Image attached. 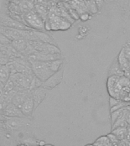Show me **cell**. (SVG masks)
I'll list each match as a JSON object with an SVG mask.
<instances>
[{"label":"cell","mask_w":130,"mask_h":146,"mask_svg":"<svg viewBox=\"0 0 130 146\" xmlns=\"http://www.w3.org/2000/svg\"><path fill=\"white\" fill-rule=\"evenodd\" d=\"M9 102H8L5 98H2V96L0 94V114L2 115L4 110L5 109L7 104H9Z\"/></svg>","instance_id":"cell-27"},{"label":"cell","mask_w":130,"mask_h":146,"mask_svg":"<svg viewBox=\"0 0 130 146\" xmlns=\"http://www.w3.org/2000/svg\"><path fill=\"white\" fill-rule=\"evenodd\" d=\"M30 92H31L30 90H20V91H18L15 93V94L13 96L11 102L13 103L16 107H18L21 110L24 102L30 94Z\"/></svg>","instance_id":"cell-14"},{"label":"cell","mask_w":130,"mask_h":146,"mask_svg":"<svg viewBox=\"0 0 130 146\" xmlns=\"http://www.w3.org/2000/svg\"><path fill=\"white\" fill-rule=\"evenodd\" d=\"M129 104V103H126L125 101H123V100H121L120 102L117 104L116 105H115L114 107H110V113L113 111H116L117 110H120V109H123V108H125L128 106V105Z\"/></svg>","instance_id":"cell-24"},{"label":"cell","mask_w":130,"mask_h":146,"mask_svg":"<svg viewBox=\"0 0 130 146\" xmlns=\"http://www.w3.org/2000/svg\"><path fill=\"white\" fill-rule=\"evenodd\" d=\"M2 116H3L2 123H3V125L6 129L11 130V131L18 130L29 125L30 118L26 117V116L10 117V116H3V115H2Z\"/></svg>","instance_id":"cell-4"},{"label":"cell","mask_w":130,"mask_h":146,"mask_svg":"<svg viewBox=\"0 0 130 146\" xmlns=\"http://www.w3.org/2000/svg\"><path fill=\"white\" fill-rule=\"evenodd\" d=\"M5 84V83H4V82H2V81H0V94H2V91H3V88H4Z\"/></svg>","instance_id":"cell-32"},{"label":"cell","mask_w":130,"mask_h":146,"mask_svg":"<svg viewBox=\"0 0 130 146\" xmlns=\"http://www.w3.org/2000/svg\"><path fill=\"white\" fill-rule=\"evenodd\" d=\"M119 84H121L122 87L130 86V79L125 75L119 76Z\"/></svg>","instance_id":"cell-25"},{"label":"cell","mask_w":130,"mask_h":146,"mask_svg":"<svg viewBox=\"0 0 130 146\" xmlns=\"http://www.w3.org/2000/svg\"><path fill=\"white\" fill-rule=\"evenodd\" d=\"M119 75H109L107 78V89L109 97L119 98V92L123 88L119 82Z\"/></svg>","instance_id":"cell-7"},{"label":"cell","mask_w":130,"mask_h":146,"mask_svg":"<svg viewBox=\"0 0 130 146\" xmlns=\"http://www.w3.org/2000/svg\"><path fill=\"white\" fill-rule=\"evenodd\" d=\"M108 75H119V76H121V75H124V72L122 70V68H120V66L119 65L118 60H117V58L115 59L113 63H112L111 66L109 69V72H108ZM108 75V76H109Z\"/></svg>","instance_id":"cell-17"},{"label":"cell","mask_w":130,"mask_h":146,"mask_svg":"<svg viewBox=\"0 0 130 146\" xmlns=\"http://www.w3.org/2000/svg\"><path fill=\"white\" fill-rule=\"evenodd\" d=\"M107 136H108V138H109L110 141H111L112 145H119V142L121 141H119V140L118 139V138H117V137L113 134V133H112V132L107 135Z\"/></svg>","instance_id":"cell-26"},{"label":"cell","mask_w":130,"mask_h":146,"mask_svg":"<svg viewBox=\"0 0 130 146\" xmlns=\"http://www.w3.org/2000/svg\"><path fill=\"white\" fill-rule=\"evenodd\" d=\"M64 74V67L62 66L59 71H57L56 72H55L53 75H52L46 81L43 82L42 86L46 88V90H51L54 88L55 87H56L58 84L61 83L63 78Z\"/></svg>","instance_id":"cell-11"},{"label":"cell","mask_w":130,"mask_h":146,"mask_svg":"<svg viewBox=\"0 0 130 146\" xmlns=\"http://www.w3.org/2000/svg\"><path fill=\"white\" fill-rule=\"evenodd\" d=\"M93 145H112V143L107 135L100 136V138L96 139V141L92 143Z\"/></svg>","instance_id":"cell-21"},{"label":"cell","mask_w":130,"mask_h":146,"mask_svg":"<svg viewBox=\"0 0 130 146\" xmlns=\"http://www.w3.org/2000/svg\"><path fill=\"white\" fill-rule=\"evenodd\" d=\"M29 42L34 50L37 52L44 53H61V50H59V48L53 43L35 40H29Z\"/></svg>","instance_id":"cell-6"},{"label":"cell","mask_w":130,"mask_h":146,"mask_svg":"<svg viewBox=\"0 0 130 146\" xmlns=\"http://www.w3.org/2000/svg\"><path fill=\"white\" fill-rule=\"evenodd\" d=\"M127 128H116L112 129V133L116 135L119 141H124L127 135Z\"/></svg>","instance_id":"cell-20"},{"label":"cell","mask_w":130,"mask_h":146,"mask_svg":"<svg viewBox=\"0 0 130 146\" xmlns=\"http://www.w3.org/2000/svg\"><path fill=\"white\" fill-rule=\"evenodd\" d=\"M126 108H127L128 110H129V111L130 112V105H128L127 107H126Z\"/></svg>","instance_id":"cell-33"},{"label":"cell","mask_w":130,"mask_h":146,"mask_svg":"<svg viewBox=\"0 0 130 146\" xmlns=\"http://www.w3.org/2000/svg\"><path fill=\"white\" fill-rule=\"evenodd\" d=\"M23 21L31 29L36 31H45V21L35 10L32 9L23 14Z\"/></svg>","instance_id":"cell-3"},{"label":"cell","mask_w":130,"mask_h":146,"mask_svg":"<svg viewBox=\"0 0 130 146\" xmlns=\"http://www.w3.org/2000/svg\"><path fill=\"white\" fill-rule=\"evenodd\" d=\"M125 111H126V107L125 108H123V109L117 110L116 111H113L111 113V124H113L115 122H116L118 119H119L120 117L125 114Z\"/></svg>","instance_id":"cell-22"},{"label":"cell","mask_w":130,"mask_h":146,"mask_svg":"<svg viewBox=\"0 0 130 146\" xmlns=\"http://www.w3.org/2000/svg\"><path fill=\"white\" fill-rule=\"evenodd\" d=\"M71 24L68 19L58 15L50 9L47 20L45 21V28L46 31H66L71 27Z\"/></svg>","instance_id":"cell-2"},{"label":"cell","mask_w":130,"mask_h":146,"mask_svg":"<svg viewBox=\"0 0 130 146\" xmlns=\"http://www.w3.org/2000/svg\"><path fill=\"white\" fill-rule=\"evenodd\" d=\"M117 60H118L119 65L122 68V70L124 72V75H126L130 72V62L125 56L123 49H121L120 52L117 56Z\"/></svg>","instance_id":"cell-16"},{"label":"cell","mask_w":130,"mask_h":146,"mask_svg":"<svg viewBox=\"0 0 130 146\" xmlns=\"http://www.w3.org/2000/svg\"><path fill=\"white\" fill-rule=\"evenodd\" d=\"M127 126L128 123L125 120V114H124L122 117L118 119L113 124H112V129H116V128H127Z\"/></svg>","instance_id":"cell-23"},{"label":"cell","mask_w":130,"mask_h":146,"mask_svg":"<svg viewBox=\"0 0 130 146\" xmlns=\"http://www.w3.org/2000/svg\"><path fill=\"white\" fill-rule=\"evenodd\" d=\"M31 91V90H30ZM35 110V104H34V100L33 98V96L31 94V91L30 92V94L25 100V101L23 104L22 107L21 108V110L23 113L26 117H31Z\"/></svg>","instance_id":"cell-12"},{"label":"cell","mask_w":130,"mask_h":146,"mask_svg":"<svg viewBox=\"0 0 130 146\" xmlns=\"http://www.w3.org/2000/svg\"><path fill=\"white\" fill-rule=\"evenodd\" d=\"M27 59L30 62H47L51 61V60H56V59H63V57L61 53H44V52L34 51L33 53L27 56Z\"/></svg>","instance_id":"cell-9"},{"label":"cell","mask_w":130,"mask_h":146,"mask_svg":"<svg viewBox=\"0 0 130 146\" xmlns=\"http://www.w3.org/2000/svg\"><path fill=\"white\" fill-rule=\"evenodd\" d=\"M2 115L5 116H10V117H13V116L23 117V116H25L21 110L18 107H16L12 102H9L7 104L6 107L4 110Z\"/></svg>","instance_id":"cell-15"},{"label":"cell","mask_w":130,"mask_h":146,"mask_svg":"<svg viewBox=\"0 0 130 146\" xmlns=\"http://www.w3.org/2000/svg\"><path fill=\"white\" fill-rule=\"evenodd\" d=\"M125 118L126 122H127L128 125H130V112L128 110L127 108H126V111L125 113Z\"/></svg>","instance_id":"cell-31"},{"label":"cell","mask_w":130,"mask_h":146,"mask_svg":"<svg viewBox=\"0 0 130 146\" xmlns=\"http://www.w3.org/2000/svg\"><path fill=\"white\" fill-rule=\"evenodd\" d=\"M119 98L123 101L130 103V86L123 87L119 92Z\"/></svg>","instance_id":"cell-19"},{"label":"cell","mask_w":130,"mask_h":146,"mask_svg":"<svg viewBox=\"0 0 130 146\" xmlns=\"http://www.w3.org/2000/svg\"><path fill=\"white\" fill-rule=\"evenodd\" d=\"M31 64L33 72L41 82H44L52 75L62 67L63 59H56L47 62L33 61L30 62Z\"/></svg>","instance_id":"cell-1"},{"label":"cell","mask_w":130,"mask_h":146,"mask_svg":"<svg viewBox=\"0 0 130 146\" xmlns=\"http://www.w3.org/2000/svg\"><path fill=\"white\" fill-rule=\"evenodd\" d=\"M88 18H90V16H89L88 13V12H84V13H82V15L80 16V18H81V20L84 21H87L88 19H89Z\"/></svg>","instance_id":"cell-30"},{"label":"cell","mask_w":130,"mask_h":146,"mask_svg":"<svg viewBox=\"0 0 130 146\" xmlns=\"http://www.w3.org/2000/svg\"><path fill=\"white\" fill-rule=\"evenodd\" d=\"M109 107H114L115 105H116L117 104L120 102L121 100L120 99H119V98H113V97H109Z\"/></svg>","instance_id":"cell-29"},{"label":"cell","mask_w":130,"mask_h":146,"mask_svg":"<svg viewBox=\"0 0 130 146\" xmlns=\"http://www.w3.org/2000/svg\"><path fill=\"white\" fill-rule=\"evenodd\" d=\"M31 94L33 96L35 104V110L38 107V106L43 102L46 96V89L44 88L43 86L38 87L36 88L31 90Z\"/></svg>","instance_id":"cell-13"},{"label":"cell","mask_w":130,"mask_h":146,"mask_svg":"<svg viewBox=\"0 0 130 146\" xmlns=\"http://www.w3.org/2000/svg\"><path fill=\"white\" fill-rule=\"evenodd\" d=\"M126 75V76H127V77L129 78V79H130V72L128 73V74H126V75Z\"/></svg>","instance_id":"cell-34"},{"label":"cell","mask_w":130,"mask_h":146,"mask_svg":"<svg viewBox=\"0 0 130 146\" xmlns=\"http://www.w3.org/2000/svg\"><path fill=\"white\" fill-rule=\"evenodd\" d=\"M26 31L27 30L17 29V28L4 27V26L0 25V33L4 34L5 36L8 37L11 41L18 40V39L26 40Z\"/></svg>","instance_id":"cell-8"},{"label":"cell","mask_w":130,"mask_h":146,"mask_svg":"<svg viewBox=\"0 0 130 146\" xmlns=\"http://www.w3.org/2000/svg\"><path fill=\"white\" fill-rule=\"evenodd\" d=\"M11 75V72L7 64H0V81L5 82L9 79Z\"/></svg>","instance_id":"cell-18"},{"label":"cell","mask_w":130,"mask_h":146,"mask_svg":"<svg viewBox=\"0 0 130 146\" xmlns=\"http://www.w3.org/2000/svg\"><path fill=\"white\" fill-rule=\"evenodd\" d=\"M34 76V74H23L20 72H15L10 75V78L13 81L18 91L30 90V87Z\"/></svg>","instance_id":"cell-5"},{"label":"cell","mask_w":130,"mask_h":146,"mask_svg":"<svg viewBox=\"0 0 130 146\" xmlns=\"http://www.w3.org/2000/svg\"><path fill=\"white\" fill-rule=\"evenodd\" d=\"M18 1H19V2H20V1H23V0H18Z\"/></svg>","instance_id":"cell-35"},{"label":"cell","mask_w":130,"mask_h":146,"mask_svg":"<svg viewBox=\"0 0 130 146\" xmlns=\"http://www.w3.org/2000/svg\"><path fill=\"white\" fill-rule=\"evenodd\" d=\"M0 25L4 26V27L17 28V29H31L30 27H28L25 25V23L16 20L15 18L9 17V16L4 15H0Z\"/></svg>","instance_id":"cell-10"},{"label":"cell","mask_w":130,"mask_h":146,"mask_svg":"<svg viewBox=\"0 0 130 146\" xmlns=\"http://www.w3.org/2000/svg\"><path fill=\"white\" fill-rule=\"evenodd\" d=\"M11 41L4 34L0 33V44H11Z\"/></svg>","instance_id":"cell-28"}]
</instances>
